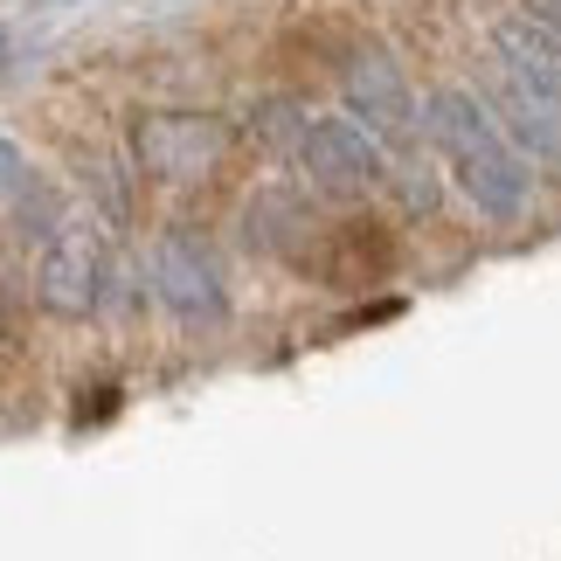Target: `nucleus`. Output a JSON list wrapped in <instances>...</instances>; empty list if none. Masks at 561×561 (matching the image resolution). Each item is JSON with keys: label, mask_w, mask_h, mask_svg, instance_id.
Segmentation results:
<instances>
[{"label": "nucleus", "mask_w": 561, "mask_h": 561, "mask_svg": "<svg viewBox=\"0 0 561 561\" xmlns=\"http://www.w3.org/2000/svg\"><path fill=\"white\" fill-rule=\"evenodd\" d=\"M416 125H423V139L437 146L450 187H458L465 202L485 215V222H520V215H527V194H534L527 160L506 146V133L492 125V112L479 104V91H458V83L430 91V104H423Z\"/></svg>", "instance_id": "1"}, {"label": "nucleus", "mask_w": 561, "mask_h": 561, "mask_svg": "<svg viewBox=\"0 0 561 561\" xmlns=\"http://www.w3.org/2000/svg\"><path fill=\"white\" fill-rule=\"evenodd\" d=\"M112 277V250L98 243V229H62L49 256H42V298L56 312H91Z\"/></svg>", "instance_id": "6"}, {"label": "nucleus", "mask_w": 561, "mask_h": 561, "mask_svg": "<svg viewBox=\"0 0 561 561\" xmlns=\"http://www.w3.org/2000/svg\"><path fill=\"white\" fill-rule=\"evenodd\" d=\"M527 21L554 42V56H561V0H527Z\"/></svg>", "instance_id": "8"}, {"label": "nucleus", "mask_w": 561, "mask_h": 561, "mask_svg": "<svg viewBox=\"0 0 561 561\" xmlns=\"http://www.w3.org/2000/svg\"><path fill=\"white\" fill-rule=\"evenodd\" d=\"M139 153H146V167H153V174L194 181L215 153H222V133H215L208 118H153V125L139 133Z\"/></svg>", "instance_id": "7"}, {"label": "nucleus", "mask_w": 561, "mask_h": 561, "mask_svg": "<svg viewBox=\"0 0 561 561\" xmlns=\"http://www.w3.org/2000/svg\"><path fill=\"white\" fill-rule=\"evenodd\" d=\"M492 125L506 133V146L534 167H561V98L554 91H534L520 77H500L492 70V98H479Z\"/></svg>", "instance_id": "5"}, {"label": "nucleus", "mask_w": 561, "mask_h": 561, "mask_svg": "<svg viewBox=\"0 0 561 561\" xmlns=\"http://www.w3.org/2000/svg\"><path fill=\"white\" fill-rule=\"evenodd\" d=\"M153 291H160V306L174 319H187V327H215V319L229 312L222 264H215V250L194 243V236H167L153 250Z\"/></svg>", "instance_id": "3"}, {"label": "nucleus", "mask_w": 561, "mask_h": 561, "mask_svg": "<svg viewBox=\"0 0 561 561\" xmlns=\"http://www.w3.org/2000/svg\"><path fill=\"white\" fill-rule=\"evenodd\" d=\"M298 167L327 194H368L388 181V153L354 118H306L298 125Z\"/></svg>", "instance_id": "2"}, {"label": "nucleus", "mask_w": 561, "mask_h": 561, "mask_svg": "<svg viewBox=\"0 0 561 561\" xmlns=\"http://www.w3.org/2000/svg\"><path fill=\"white\" fill-rule=\"evenodd\" d=\"M347 118L381 146V153L416 139V98H409V83H402V70L388 56H354L347 62Z\"/></svg>", "instance_id": "4"}]
</instances>
